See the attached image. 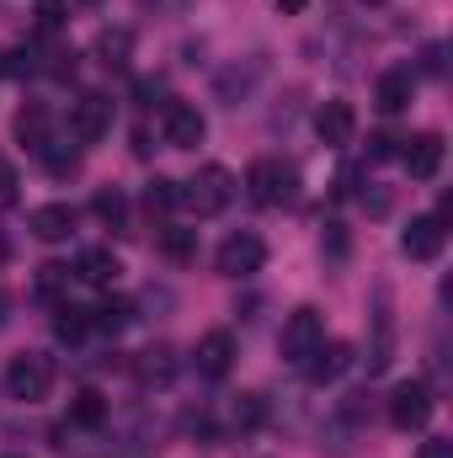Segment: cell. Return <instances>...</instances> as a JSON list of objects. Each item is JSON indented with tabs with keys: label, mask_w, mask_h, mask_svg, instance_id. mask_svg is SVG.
I'll list each match as a JSON object with an SVG mask.
<instances>
[{
	"label": "cell",
	"mask_w": 453,
	"mask_h": 458,
	"mask_svg": "<svg viewBox=\"0 0 453 458\" xmlns=\"http://www.w3.org/2000/svg\"><path fill=\"white\" fill-rule=\"evenodd\" d=\"M91 214L102 219L107 229H117V234H128V198L117 192V187H102L97 198H91Z\"/></svg>",
	"instance_id": "obj_19"
},
{
	"label": "cell",
	"mask_w": 453,
	"mask_h": 458,
	"mask_svg": "<svg viewBox=\"0 0 453 458\" xmlns=\"http://www.w3.org/2000/svg\"><path fill=\"white\" fill-rule=\"evenodd\" d=\"M0 75H5V54H0Z\"/></svg>",
	"instance_id": "obj_37"
},
{
	"label": "cell",
	"mask_w": 453,
	"mask_h": 458,
	"mask_svg": "<svg viewBox=\"0 0 453 458\" xmlns=\"http://www.w3.org/2000/svg\"><path fill=\"white\" fill-rule=\"evenodd\" d=\"M11 261V240H5V229H0V267Z\"/></svg>",
	"instance_id": "obj_36"
},
{
	"label": "cell",
	"mask_w": 453,
	"mask_h": 458,
	"mask_svg": "<svg viewBox=\"0 0 453 458\" xmlns=\"http://www.w3.org/2000/svg\"><path fill=\"white\" fill-rule=\"evenodd\" d=\"M411 97H416V75H411V64H395V70H384L379 75V86H373V107L379 113H406L411 107Z\"/></svg>",
	"instance_id": "obj_13"
},
{
	"label": "cell",
	"mask_w": 453,
	"mask_h": 458,
	"mask_svg": "<svg viewBox=\"0 0 453 458\" xmlns=\"http://www.w3.org/2000/svg\"><path fill=\"white\" fill-rule=\"evenodd\" d=\"M363 208H368L373 219H384V214L395 208V198H389V187H373V192H363Z\"/></svg>",
	"instance_id": "obj_29"
},
{
	"label": "cell",
	"mask_w": 453,
	"mask_h": 458,
	"mask_svg": "<svg viewBox=\"0 0 453 458\" xmlns=\"http://www.w3.org/2000/svg\"><path fill=\"white\" fill-rule=\"evenodd\" d=\"M315 133H321V144H331V149L352 144V133H357V107L341 102V97L321 102V113H315Z\"/></svg>",
	"instance_id": "obj_12"
},
{
	"label": "cell",
	"mask_w": 453,
	"mask_h": 458,
	"mask_svg": "<svg viewBox=\"0 0 453 458\" xmlns=\"http://www.w3.org/2000/svg\"><path fill=\"white\" fill-rule=\"evenodd\" d=\"M422 70H427V75H443V43H432V48L422 54Z\"/></svg>",
	"instance_id": "obj_32"
},
{
	"label": "cell",
	"mask_w": 453,
	"mask_h": 458,
	"mask_svg": "<svg viewBox=\"0 0 453 458\" xmlns=\"http://www.w3.org/2000/svg\"><path fill=\"white\" fill-rule=\"evenodd\" d=\"M11 128H16V144H21V149H32V155L54 139V133H48V128H54V117H48V107H43V102H27V107L16 113V123H11Z\"/></svg>",
	"instance_id": "obj_16"
},
{
	"label": "cell",
	"mask_w": 453,
	"mask_h": 458,
	"mask_svg": "<svg viewBox=\"0 0 453 458\" xmlns=\"http://www.w3.org/2000/svg\"><path fill=\"white\" fill-rule=\"evenodd\" d=\"M11 320V293H0V326Z\"/></svg>",
	"instance_id": "obj_35"
},
{
	"label": "cell",
	"mask_w": 453,
	"mask_h": 458,
	"mask_svg": "<svg viewBox=\"0 0 453 458\" xmlns=\"http://www.w3.org/2000/svg\"><path fill=\"white\" fill-rule=\"evenodd\" d=\"M443 155H449L443 133H416V139H411V144L400 149V160H406L411 182H432V176L443 171Z\"/></svg>",
	"instance_id": "obj_11"
},
{
	"label": "cell",
	"mask_w": 453,
	"mask_h": 458,
	"mask_svg": "<svg viewBox=\"0 0 453 458\" xmlns=\"http://www.w3.org/2000/svg\"><path fill=\"white\" fill-rule=\"evenodd\" d=\"M363 5H384V0H363Z\"/></svg>",
	"instance_id": "obj_38"
},
{
	"label": "cell",
	"mask_w": 453,
	"mask_h": 458,
	"mask_svg": "<svg viewBox=\"0 0 453 458\" xmlns=\"http://www.w3.org/2000/svg\"><path fill=\"white\" fill-rule=\"evenodd\" d=\"M117 272H123V267H117V256L107 245H91V250H81V261H75V277L91 283V288H113Z\"/></svg>",
	"instance_id": "obj_17"
},
{
	"label": "cell",
	"mask_w": 453,
	"mask_h": 458,
	"mask_svg": "<svg viewBox=\"0 0 453 458\" xmlns=\"http://www.w3.org/2000/svg\"><path fill=\"white\" fill-rule=\"evenodd\" d=\"M86 320H91L97 331H113V336H117V331H123V326L133 320V304H128V299H102V304H97V310H91Z\"/></svg>",
	"instance_id": "obj_22"
},
{
	"label": "cell",
	"mask_w": 453,
	"mask_h": 458,
	"mask_svg": "<svg viewBox=\"0 0 453 458\" xmlns=\"http://www.w3.org/2000/svg\"><path fill=\"white\" fill-rule=\"evenodd\" d=\"M389 421H395L400 432H422V427L432 421V389H427L422 378L395 384V394H389Z\"/></svg>",
	"instance_id": "obj_6"
},
{
	"label": "cell",
	"mask_w": 453,
	"mask_h": 458,
	"mask_svg": "<svg viewBox=\"0 0 453 458\" xmlns=\"http://www.w3.org/2000/svg\"><path fill=\"white\" fill-rule=\"evenodd\" d=\"M160 250H166L171 261H192V256H198V229H166V234H160Z\"/></svg>",
	"instance_id": "obj_24"
},
{
	"label": "cell",
	"mask_w": 453,
	"mask_h": 458,
	"mask_svg": "<svg viewBox=\"0 0 453 458\" xmlns=\"http://www.w3.org/2000/svg\"><path fill=\"white\" fill-rule=\"evenodd\" d=\"M294 187H299V171L283 165V160H272V155H261V160L245 171V192H251V203H261V208L294 203Z\"/></svg>",
	"instance_id": "obj_3"
},
{
	"label": "cell",
	"mask_w": 453,
	"mask_h": 458,
	"mask_svg": "<svg viewBox=\"0 0 453 458\" xmlns=\"http://www.w3.org/2000/svg\"><path fill=\"white\" fill-rule=\"evenodd\" d=\"M443 245H449V225H443L438 214L411 219L406 234H400V250H406L411 261H438V256H443Z\"/></svg>",
	"instance_id": "obj_8"
},
{
	"label": "cell",
	"mask_w": 453,
	"mask_h": 458,
	"mask_svg": "<svg viewBox=\"0 0 453 458\" xmlns=\"http://www.w3.org/2000/svg\"><path fill=\"white\" fill-rule=\"evenodd\" d=\"M326 342V320H321V310L315 304H304V310H294L288 320H283V336H278V352H283V362H304L315 346Z\"/></svg>",
	"instance_id": "obj_5"
},
{
	"label": "cell",
	"mask_w": 453,
	"mask_h": 458,
	"mask_svg": "<svg viewBox=\"0 0 453 458\" xmlns=\"http://www.w3.org/2000/svg\"><path fill=\"white\" fill-rule=\"evenodd\" d=\"M192 362H198L203 378H225L229 368H235V336L229 331H209L198 342V352H192Z\"/></svg>",
	"instance_id": "obj_15"
},
{
	"label": "cell",
	"mask_w": 453,
	"mask_h": 458,
	"mask_svg": "<svg viewBox=\"0 0 453 458\" xmlns=\"http://www.w3.org/2000/svg\"><path fill=\"white\" fill-rule=\"evenodd\" d=\"M416 458H453V443H449V437H432V443H422V448H416Z\"/></svg>",
	"instance_id": "obj_31"
},
{
	"label": "cell",
	"mask_w": 453,
	"mask_h": 458,
	"mask_svg": "<svg viewBox=\"0 0 453 458\" xmlns=\"http://www.w3.org/2000/svg\"><path fill=\"white\" fill-rule=\"evenodd\" d=\"M176 352L171 346H150V352H139V362H133V373H139V384H150V389H166L171 378H176Z\"/></svg>",
	"instance_id": "obj_18"
},
{
	"label": "cell",
	"mask_w": 453,
	"mask_h": 458,
	"mask_svg": "<svg viewBox=\"0 0 453 458\" xmlns=\"http://www.w3.org/2000/svg\"><path fill=\"white\" fill-rule=\"evenodd\" d=\"M214 267H219V277H256L267 267V240L256 229H235V234L219 240Z\"/></svg>",
	"instance_id": "obj_4"
},
{
	"label": "cell",
	"mask_w": 453,
	"mask_h": 458,
	"mask_svg": "<svg viewBox=\"0 0 453 458\" xmlns=\"http://www.w3.org/2000/svg\"><path fill=\"white\" fill-rule=\"evenodd\" d=\"M64 11H70V0H38V5H32V16H38L43 32H59V27H64Z\"/></svg>",
	"instance_id": "obj_28"
},
{
	"label": "cell",
	"mask_w": 453,
	"mask_h": 458,
	"mask_svg": "<svg viewBox=\"0 0 453 458\" xmlns=\"http://www.w3.org/2000/svg\"><path fill=\"white\" fill-rule=\"evenodd\" d=\"M321 250H331V256L341 261V256H346V229H341V225H326V234H321Z\"/></svg>",
	"instance_id": "obj_30"
},
{
	"label": "cell",
	"mask_w": 453,
	"mask_h": 458,
	"mask_svg": "<svg viewBox=\"0 0 453 458\" xmlns=\"http://www.w3.org/2000/svg\"><path fill=\"white\" fill-rule=\"evenodd\" d=\"M144 203H150V214H166V208H176V182H171V176H155V182L144 187Z\"/></svg>",
	"instance_id": "obj_27"
},
{
	"label": "cell",
	"mask_w": 453,
	"mask_h": 458,
	"mask_svg": "<svg viewBox=\"0 0 453 458\" xmlns=\"http://www.w3.org/2000/svg\"><path fill=\"white\" fill-rule=\"evenodd\" d=\"M107 133H113V102L107 97L86 91L81 102H70V139L75 144H102Z\"/></svg>",
	"instance_id": "obj_7"
},
{
	"label": "cell",
	"mask_w": 453,
	"mask_h": 458,
	"mask_svg": "<svg viewBox=\"0 0 453 458\" xmlns=\"http://www.w3.org/2000/svg\"><path fill=\"white\" fill-rule=\"evenodd\" d=\"M368 144H373V160H389V155H395V139H389V133H379V139H368Z\"/></svg>",
	"instance_id": "obj_33"
},
{
	"label": "cell",
	"mask_w": 453,
	"mask_h": 458,
	"mask_svg": "<svg viewBox=\"0 0 453 458\" xmlns=\"http://www.w3.org/2000/svg\"><path fill=\"white\" fill-rule=\"evenodd\" d=\"M272 5H278V11H288V16H299V11H304V0H272Z\"/></svg>",
	"instance_id": "obj_34"
},
{
	"label": "cell",
	"mask_w": 453,
	"mask_h": 458,
	"mask_svg": "<svg viewBox=\"0 0 453 458\" xmlns=\"http://www.w3.org/2000/svg\"><path fill=\"white\" fill-rule=\"evenodd\" d=\"M38 155H43V165H48V176H59V182L81 171V149H75V144H59V139H48V144H43Z\"/></svg>",
	"instance_id": "obj_21"
},
{
	"label": "cell",
	"mask_w": 453,
	"mask_h": 458,
	"mask_svg": "<svg viewBox=\"0 0 453 458\" xmlns=\"http://www.w3.org/2000/svg\"><path fill=\"white\" fill-rule=\"evenodd\" d=\"M54 378H59V368H54V357H48V352H16V357L5 362V394H11V400H21V405L48 400Z\"/></svg>",
	"instance_id": "obj_2"
},
{
	"label": "cell",
	"mask_w": 453,
	"mask_h": 458,
	"mask_svg": "<svg viewBox=\"0 0 453 458\" xmlns=\"http://www.w3.org/2000/svg\"><path fill=\"white\" fill-rule=\"evenodd\" d=\"M128 48H133V38H128L123 27L97 38V54H102V64H107V70H123V64H128Z\"/></svg>",
	"instance_id": "obj_23"
},
{
	"label": "cell",
	"mask_w": 453,
	"mask_h": 458,
	"mask_svg": "<svg viewBox=\"0 0 453 458\" xmlns=\"http://www.w3.org/2000/svg\"><path fill=\"white\" fill-rule=\"evenodd\" d=\"M261 421H267V400H261V394H235V427L251 432V427H261Z\"/></svg>",
	"instance_id": "obj_26"
},
{
	"label": "cell",
	"mask_w": 453,
	"mask_h": 458,
	"mask_svg": "<svg viewBox=\"0 0 453 458\" xmlns=\"http://www.w3.org/2000/svg\"><path fill=\"white\" fill-rule=\"evenodd\" d=\"M299 368H304V378H310L315 389H326V384H337L341 373L352 368V346H346V342H321L304 362H299Z\"/></svg>",
	"instance_id": "obj_10"
},
{
	"label": "cell",
	"mask_w": 453,
	"mask_h": 458,
	"mask_svg": "<svg viewBox=\"0 0 453 458\" xmlns=\"http://www.w3.org/2000/svg\"><path fill=\"white\" fill-rule=\"evenodd\" d=\"M27 229H32V240L59 245V240H70V234H75V208H70V203H43V208H32V214H27Z\"/></svg>",
	"instance_id": "obj_14"
},
{
	"label": "cell",
	"mask_w": 453,
	"mask_h": 458,
	"mask_svg": "<svg viewBox=\"0 0 453 458\" xmlns=\"http://www.w3.org/2000/svg\"><path fill=\"white\" fill-rule=\"evenodd\" d=\"M160 133H166L171 149H198L203 133H209V123H203V113H198L192 102H171L166 117H160Z\"/></svg>",
	"instance_id": "obj_9"
},
{
	"label": "cell",
	"mask_w": 453,
	"mask_h": 458,
	"mask_svg": "<svg viewBox=\"0 0 453 458\" xmlns=\"http://www.w3.org/2000/svg\"><path fill=\"white\" fill-rule=\"evenodd\" d=\"M229 198H235V176H229L225 165H203L192 182H176V208H187V214H198V219L225 214Z\"/></svg>",
	"instance_id": "obj_1"
},
{
	"label": "cell",
	"mask_w": 453,
	"mask_h": 458,
	"mask_svg": "<svg viewBox=\"0 0 453 458\" xmlns=\"http://www.w3.org/2000/svg\"><path fill=\"white\" fill-rule=\"evenodd\" d=\"M107 421V400L97 394V389H81L75 400H70V427H86V432H97Z\"/></svg>",
	"instance_id": "obj_20"
},
{
	"label": "cell",
	"mask_w": 453,
	"mask_h": 458,
	"mask_svg": "<svg viewBox=\"0 0 453 458\" xmlns=\"http://www.w3.org/2000/svg\"><path fill=\"white\" fill-rule=\"evenodd\" d=\"M91 331V320H86V310H70V304H59V320H54V336L59 342H81Z\"/></svg>",
	"instance_id": "obj_25"
},
{
	"label": "cell",
	"mask_w": 453,
	"mask_h": 458,
	"mask_svg": "<svg viewBox=\"0 0 453 458\" xmlns=\"http://www.w3.org/2000/svg\"><path fill=\"white\" fill-rule=\"evenodd\" d=\"M91 5H97V0H91Z\"/></svg>",
	"instance_id": "obj_39"
}]
</instances>
